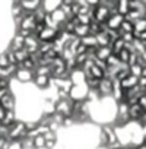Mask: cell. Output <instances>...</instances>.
<instances>
[{
  "mask_svg": "<svg viewBox=\"0 0 146 149\" xmlns=\"http://www.w3.org/2000/svg\"><path fill=\"white\" fill-rule=\"evenodd\" d=\"M53 50V42H41L40 44V53L44 56V54H47L48 51H51Z\"/></svg>",
  "mask_w": 146,
  "mask_h": 149,
  "instance_id": "21",
  "label": "cell"
},
{
  "mask_svg": "<svg viewBox=\"0 0 146 149\" xmlns=\"http://www.w3.org/2000/svg\"><path fill=\"white\" fill-rule=\"evenodd\" d=\"M139 105L143 108V111H146V95H145V94L139 98Z\"/></svg>",
  "mask_w": 146,
  "mask_h": 149,
  "instance_id": "24",
  "label": "cell"
},
{
  "mask_svg": "<svg viewBox=\"0 0 146 149\" xmlns=\"http://www.w3.org/2000/svg\"><path fill=\"white\" fill-rule=\"evenodd\" d=\"M111 54H113L111 45H108V47H98V48L95 50V58H98V60H101V61H107Z\"/></svg>",
  "mask_w": 146,
  "mask_h": 149,
  "instance_id": "9",
  "label": "cell"
},
{
  "mask_svg": "<svg viewBox=\"0 0 146 149\" xmlns=\"http://www.w3.org/2000/svg\"><path fill=\"white\" fill-rule=\"evenodd\" d=\"M56 113L63 116L64 118L66 117H72V113H73V101L70 98H66V100H58L56 102Z\"/></svg>",
  "mask_w": 146,
  "mask_h": 149,
  "instance_id": "1",
  "label": "cell"
},
{
  "mask_svg": "<svg viewBox=\"0 0 146 149\" xmlns=\"http://www.w3.org/2000/svg\"><path fill=\"white\" fill-rule=\"evenodd\" d=\"M111 48H113V54H118L123 48H126V44H124V41L121 40V37L111 44Z\"/></svg>",
  "mask_w": 146,
  "mask_h": 149,
  "instance_id": "16",
  "label": "cell"
},
{
  "mask_svg": "<svg viewBox=\"0 0 146 149\" xmlns=\"http://www.w3.org/2000/svg\"><path fill=\"white\" fill-rule=\"evenodd\" d=\"M8 66H10V63H9V58H8L6 51L5 53H0V67H8Z\"/></svg>",
  "mask_w": 146,
  "mask_h": 149,
  "instance_id": "23",
  "label": "cell"
},
{
  "mask_svg": "<svg viewBox=\"0 0 146 149\" xmlns=\"http://www.w3.org/2000/svg\"><path fill=\"white\" fill-rule=\"evenodd\" d=\"M118 32H120V35L121 34H133L134 32V22H131V21H129V19L124 18V21H123Z\"/></svg>",
  "mask_w": 146,
  "mask_h": 149,
  "instance_id": "12",
  "label": "cell"
},
{
  "mask_svg": "<svg viewBox=\"0 0 146 149\" xmlns=\"http://www.w3.org/2000/svg\"><path fill=\"white\" fill-rule=\"evenodd\" d=\"M143 44H145V48H146V42H143Z\"/></svg>",
  "mask_w": 146,
  "mask_h": 149,
  "instance_id": "30",
  "label": "cell"
},
{
  "mask_svg": "<svg viewBox=\"0 0 146 149\" xmlns=\"http://www.w3.org/2000/svg\"><path fill=\"white\" fill-rule=\"evenodd\" d=\"M142 64H134V66H131V67H129L130 69V74H133V76H136V78H140V74H142Z\"/></svg>",
  "mask_w": 146,
  "mask_h": 149,
  "instance_id": "22",
  "label": "cell"
},
{
  "mask_svg": "<svg viewBox=\"0 0 146 149\" xmlns=\"http://www.w3.org/2000/svg\"><path fill=\"white\" fill-rule=\"evenodd\" d=\"M117 13H120L121 16H127L129 12H130V6H129V2H126V0H120V2H117V8H115Z\"/></svg>",
  "mask_w": 146,
  "mask_h": 149,
  "instance_id": "13",
  "label": "cell"
},
{
  "mask_svg": "<svg viewBox=\"0 0 146 149\" xmlns=\"http://www.w3.org/2000/svg\"><path fill=\"white\" fill-rule=\"evenodd\" d=\"M37 24H38V22H37L34 13H26V15L22 18V21L19 22L18 29H24V31H28V32H34Z\"/></svg>",
  "mask_w": 146,
  "mask_h": 149,
  "instance_id": "3",
  "label": "cell"
},
{
  "mask_svg": "<svg viewBox=\"0 0 146 149\" xmlns=\"http://www.w3.org/2000/svg\"><path fill=\"white\" fill-rule=\"evenodd\" d=\"M0 105L6 110V113L8 111H16V98H15L12 89L3 97V100L0 101Z\"/></svg>",
  "mask_w": 146,
  "mask_h": 149,
  "instance_id": "5",
  "label": "cell"
},
{
  "mask_svg": "<svg viewBox=\"0 0 146 149\" xmlns=\"http://www.w3.org/2000/svg\"><path fill=\"white\" fill-rule=\"evenodd\" d=\"M140 78H146V66L142 67V74H140Z\"/></svg>",
  "mask_w": 146,
  "mask_h": 149,
  "instance_id": "28",
  "label": "cell"
},
{
  "mask_svg": "<svg viewBox=\"0 0 146 149\" xmlns=\"http://www.w3.org/2000/svg\"><path fill=\"white\" fill-rule=\"evenodd\" d=\"M137 81H139V78L133 76V74H129L126 79H123V81L120 82V85H121L123 91H130V89H133L134 86H137Z\"/></svg>",
  "mask_w": 146,
  "mask_h": 149,
  "instance_id": "11",
  "label": "cell"
},
{
  "mask_svg": "<svg viewBox=\"0 0 146 149\" xmlns=\"http://www.w3.org/2000/svg\"><path fill=\"white\" fill-rule=\"evenodd\" d=\"M143 31H146V19L145 18H142V19H139V21L134 22V32L136 34H140Z\"/></svg>",
  "mask_w": 146,
  "mask_h": 149,
  "instance_id": "19",
  "label": "cell"
},
{
  "mask_svg": "<svg viewBox=\"0 0 146 149\" xmlns=\"http://www.w3.org/2000/svg\"><path fill=\"white\" fill-rule=\"evenodd\" d=\"M15 53V57H16V61H18V67L26 60V58H29V53L25 50V48H22V50H18V51H13Z\"/></svg>",
  "mask_w": 146,
  "mask_h": 149,
  "instance_id": "15",
  "label": "cell"
},
{
  "mask_svg": "<svg viewBox=\"0 0 146 149\" xmlns=\"http://www.w3.org/2000/svg\"><path fill=\"white\" fill-rule=\"evenodd\" d=\"M57 140H47V145H45V149H53L56 146Z\"/></svg>",
  "mask_w": 146,
  "mask_h": 149,
  "instance_id": "26",
  "label": "cell"
},
{
  "mask_svg": "<svg viewBox=\"0 0 146 149\" xmlns=\"http://www.w3.org/2000/svg\"><path fill=\"white\" fill-rule=\"evenodd\" d=\"M40 40L32 34V35H29V37H26L25 38V50L29 53V54H34V53H37L38 50H40Z\"/></svg>",
  "mask_w": 146,
  "mask_h": 149,
  "instance_id": "8",
  "label": "cell"
},
{
  "mask_svg": "<svg viewBox=\"0 0 146 149\" xmlns=\"http://www.w3.org/2000/svg\"><path fill=\"white\" fill-rule=\"evenodd\" d=\"M130 54H131V51L130 50H127V48H123L118 54H117V57H118V60H120V63H123V64H127L129 63V60H130Z\"/></svg>",
  "mask_w": 146,
  "mask_h": 149,
  "instance_id": "17",
  "label": "cell"
},
{
  "mask_svg": "<svg viewBox=\"0 0 146 149\" xmlns=\"http://www.w3.org/2000/svg\"><path fill=\"white\" fill-rule=\"evenodd\" d=\"M58 32L60 31H57V29H53V28H47L45 26V29L37 38L40 40V42H54L56 38H57V35H58Z\"/></svg>",
  "mask_w": 146,
  "mask_h": 149,
  "instance_id": "7",
  "label": "cell"
},
{
  "mask_svg": "<svg viewBox=\"0 0 146 149\" xmlns=\"http://www.w3.org/2000/svg\"><path fill=\"white\" fill-rule=\"evenodd\" d=\"M98 92H99V95H101V100H102V98H107V97H111V94H113V79L104 78V79L99 82Z\"/></svg>",
  "mask_w": 146,
  "mask_h": 149,
  "instance_id": "4",
  "label": "cell"
},
{
  "mask_svg": "<svg viewBox=\"0 0 146 149\" xmlns=\"http://www.w3.org/2000/svg\"><path fill=\"white\" fill-rule=\"evenodd\" d=\"M19 143H21V148L22 149H35L34 139H31V137H24L22 140H19Z\"/></svg>",
  "mask_w": 146,
  "mask_h": 149,
  "instance_id": "20",
  "label": "cell"
},
{
  "mask_svg": "<svg viewBox=\"0 0 146 149\" xmlns=\"http://www.w3.org/2000/svg\"><path fill=\"white\" fill-rule=\"evenodd\" d=\"M145 95H146V89H145Z\"/></svg>",
  "mask_w": 146,
  "mask_h": 149,
  "instance_id": "31",
  "label": "cell"
},
{
  "mask_svg": "<svg viewBox=\"0 0 146 149\" xmlns=\"http://www.w3.org/2000/svg\"><path fill=\"white\" fill-rule=\"evenodd\" d=\"M81 42L89 50V48H98V42H97V38L94 37V35H88V37H85V38H82L81 40Z\"/></svg>",
  "mask_w": 146,
  "mask_h": 149,
  "instance_id": "14",
  "label": "cell"
},
{
  "mask_svg": "<svg viewBox=\"0 0 146 149\" xmlns=\"http://www.w3.org/2000/svg\"><path fill=\"white\" fill-rule=\"evenodd\" d=\"M5 116H6V110H5L2 105H0V123L5 120Z\"/></svg>",
  "mask_w": 146,
  "mask_h": 149,
  "instance_id": "27",
  "label": "cell"
},
{
  "mask_svg": "<svg viewBox=\"0 0 146 149\" xmlns=\"http://www.w3.org/2000/svg\"><path fill=\"white\" fill-rule=\"evenodd\" d=\"M34 85H35L38 89L45 91V89H48L50 85H51V78H50V76H35V78H34Z\"/></svg>",
  "mask_w": 146,
  "mask_h": 149,
  "instance_id": "10",
  "label": "cell"
},
{
  "mask_svg": "<svg viewBox=\"0 0 146 149\" xmlns=\"http://www.w3.org/2000/svg\"><path fill=\"white\" fill-rule=\"evenodd\" d=\"M45 145H47V140H45V137H44L42 134H40V136H37V137L34 139V146H35V149H45Z\"/></svg>",
  "mask_w": 146,
  "mask_h": 149,
  "instance_id": "18",
  "label": "cell"
},
{
  "mask_svg": "<svg viewBox=\"0 0 146 149\" xmlns=\"http://www.w3.org/2000/svg\"><path fill=\"white\" fill-rule=\"evenodd\" d=\"M137 85L145 91L146 89V78H139V81H137Z\"/></svg>",
  "mask_w": 146,
  "mask_h": 149,
  "instance_id": "25",
  "label": "cell"
},
{
  "mask_svg": "<svg viewBox=\"0 0 146 149\" xmlns=\"http://www.w3.org/2000/svg\"><path fill=\"white\" fill-rule=\"evenodd\" d=\"M123 21H124V16H121L120 13H117V10L114 9V10H111V12H110V16H108V19H107L105 25L108 26V29L118 31V29H120V26H121V24H123Z\"/></svg>",
  "mask_w": 146,
  "mask_h": 149,
  "instance_id": "2",
  "label": "cell"
},
{
  "mask_svg": "<svg viewBox=\"0 0 146 149\" xmlns=\"http://www.w3.org/2000/svg\"><path fill=\"white\" fill-rule=\"evenodd\" d=\"M97 149H110V148H108V146H98Z\"/></svg>",
  "mask_w": 146,
  "mask_h": 149,
  "instance_id": "29",
  "label": "cell"
},
{
  "mask_svg": "<svg viewBox=\"0 0 146 149\" xmlns=\"http://www.w3.org/2000/svg\"><path fill=\"white\" fill-rule=\"evenodd\" d=\"M15 78H16V79H18V82H21V84H28V82H34L35 73H34V72H31V70H26V69L19 67V69L16 70Z\"/></svg>",
  "mask_w": 146,
  "mask_h": 149,
  "instance_id": "6",
  "label": "cell"
}]
</instances>
